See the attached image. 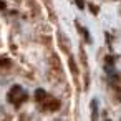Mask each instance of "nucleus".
<instances>
[{"label":"nucleus","mask_w":121,"mask_h":121,"mask_svg":"<svg viewBox=\"0 0 121 121\" xmlns=\"http://www.w3.org/2000/svg\"><path fill=\"white\" fill-rule=\"evenodd\" d=\"M27 98H28V96H27V93H25L18 85H15V86L9 91V101H10L12 104H15L17 108H18V106H20Z\"/></svg>","instance_id":"1"},{"label":"nucleus","mask_w":121,"mask_h":121,"mask_svg":"<svg viewBox=\"0 0 121 121\" xmlns=\"http://www.w3.org/2000/svg\"><path fill=\"white\" fill-rule=\"evenodd\" d=\"M58 108H60V101H58V99L48 98V99H45V103H43V109H47V111H56Z\"/></svg>","instance_id":"2"},{"label":"nucleus","mask_w":121,"mask_h":121,"mask_svg":"<svg viewBox=\"0 0 121 121\" xmlns=\"http://www.w3.org/2000/svg\"><path fill=\"white\" fill-rule=\"evenodd\" d=\"M45 98H47L45 90H37V91H35V99H37V101H43Z\"/></svg>","instance_id":"3"},{"label":"nucleus","mask_w":121,"mask_h":121,"mask_svg":"<svg viewBox=\"0 0 121 121\" xmlns=\"http://www.w3.org/2000/svg\"><path fill=\"white\" fill-rule=\"evenodd\" d=\"M0 66H10V58L9 56H5V55H2V56H0Z\"/></svg>","instance_id":"4"},{"label":"nucleus","mask_w":121,"mask_h":121,"mask_svg":"<svg viewBox=\"0 0 121 121\" xmlns=\"http://www.w3.org/2000/svg\"><path fill=\"white\" fill-rule=\"evenodd\" d=\"M68 65H70V68H71V71H73V73L76 75V73H78V70H76V65H75V60H73V58H70V61H68Z\"/></svg>","instance_id":"5"},{"label":"nucleus","mask_w":121,"mask_h":121,"mask_svg":"<svg viewBox=\"0 0 121 121\" xmlns=\"http://www.w3.org/2000/svg\"><path fill=\"white\" fill-rule=\"evenodd\" d=\"M76 5H78V9H85V4H83V0H76Z\"/></svg>","instance_id":"6"},{"label":"nucleus","mask_w":121,"mask_h":121,"mask_svg":"<svg viewBox=\"0 0 121 121\" xmlns=\"http://www.w3.org/2000/svg\"><path fill=\"white\" fill-rule=\"evenodd\" d=\"M5 9V0H0V10Z\"/></svg>","instance_id":"7"}]
</instances>
